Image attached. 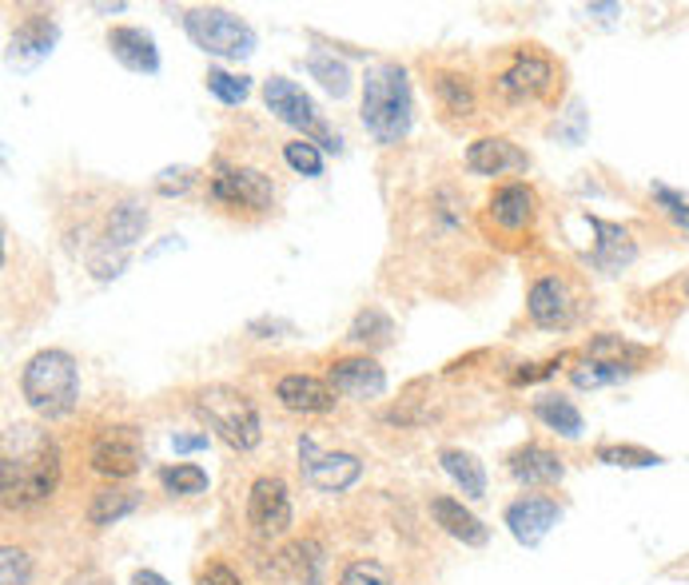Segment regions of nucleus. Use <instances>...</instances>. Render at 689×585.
I'll return each mask as SVG.
<instances>
[{
	"instance_id": "34",
	"label": "nucleus",
	"mask_w": 689,
	"mask_h": 585,
	"mask_svg": "<svg viewBox=\"0 0 689 585\" xmlns=\"http://www.w3.org/2000/svg\"><path fill=\"white\" fill-rule=\"evenodd\" d=\"M598 462L618 466V470H645V466H662V454L645 451V446H598Z\"/></svg>"
},
{
	"instance_id": "13",
	"label": "nucleus",
	"mask_w": 689,
	"mask_h": 585,
	"mask_svg": "<svg viewBox=\"0 0 689 585\" xmlns=\"http://www.w3.org/2000/svg\"><path fill=\"white\" fill-rule=\"evenodd\" d=\"M554 80V64L543 57V52H519L510 60V68L495 80V88L507 96V100H534L550 88Z\"/></svg>"
},
{
	"instance_id": "17",
	"label": "nucleus",
	"mask_w": 689,
	"mask_h": 585,
	"mask_svg": "<svg viewBox=\"0 0 689 585\" xmlns=\"http://www.w3.org/2000/svg\"><path fill=\"white\" fill-rule=\"evenodd\" d=\"M590 227H594V236H598V243H594V251H590V263H594L598 271L618 275V271H626L633 260H638V243H633L630 231H626L621 224L590 219Z\"/></svg>"
},
{
	"instance_id": "14",
	"label": "nucleus",
	"mask_w": 689,
	"mask_h": 585,
	"mask_svg": "<svg viewBox=\"0 0 689 585\" xmlns=\"http://www.w3.org/2000/svg\"><path fill=\"white\" fill-rule=\"evenodd\" d=\"M328 383L335 394H347V398H379L387 391V374L383 367L367 355H355V359H335L328 371Z\"/></svg>"
},
{
	"instance_id": "26",
	"label": "nucleus",
	"mask_w": 689,
	"mask_h": 585,
	"mask_svg": "<svg viewBox=\"0 0 689 585\" xmlns=\"http://www.w3.org/2000/svg\"><path fill=\"white\" fill-rule=\"evenodd\" d=\"M534 415L543 418L550 430H558L562 439H582V430H586L582 410H578L570 398H562V394H543V398L534 403Z\"/></svg>"
},
{
	"instance_id": "4",
	"label": "nucleus",
	"mask_w": 689,
	"mask_h": 585,
	"mask_svg": "<svg viewBox=\"0 0 689 585\" xmlns=\"http://www.w3.org/2000/svg\"><path fill=\"white\" fill-rule=\"evenodd\" d=\"M195 410L231 451H256L260 446V410L236 386H207V391H200Z\"/></svg>"
},
{
	"instance_id": "1",
	"label": "nucleus",
	"mask_w": 689,
	"mask_h": 585,
	"mask_svg": "<svg viewBox=\"0 0 689 585\" xmlns=\"http://www.w3.org/2000/svg\"><path fill=\"white\" fill-rule=\"evenodd\" d=\"M60 486V446L40 427L12 422L0 439V494L4 506L24 510L57 494Z\"/></svg>"
},
{
	"instance_id": "20",
	"label": "nucleus",
	"mask_w": 689,
	"mask_h": 585,
	"mask_svg": "<svg viewBox=\"0 0 689 585\" xmlns=\"http://www.w3.org/2000/svg\"><path fill=\"white\" fill-rule=\"evenodd\" d=\"M490 219H495V227L510 231V236L526 231L534 219V192L526 183H502V188H495V195H490Z\"/></svg>"
},
{
	"instance_id": "42",
	"label": "nucleus",
	"mask_w": 689,
	"mask_h": 585,
	"mask_svg": "<svg viewBox=\"0 0 689 585\" xmlns=\"http://www.w3.org/2000/svg\"><path fill=\"white\" fill-rule=\"evenodd\" d=\"M171 451H176V454L207 451V434H176V439H171Z\"/></svg>"
},
{
	"instance_id": "5",
	"label": "nucleus",
	"mask_w": 689,
	"mask_h": 585,
	"mask_svg": "<svg viewBox=\"0 0 689 585\" xmlns=\"http://www.w3.org/2000/svg\"><path fill=\"white\" fill-rule=\"evenodd\" d=\"M183 33L192 36L195 48L219 60H248L256 52V33L248 21H239L227 9H188L183 12Z\"/></svg>"
},
{
	"instance_id": "31",
	"label": "nucleus",
	"mask_w": 689,
	"mask_h": 585,
	"mask_svg": "<svg viewBox=\"0 0 689 585\" xmlns=\"http://www.w3.org/2000/svg\"><path fill=\"white\" fill-rule=\"evenodd\" d=\"M159 486H164L168 494L195 498L207 490V470H200L195 462H176V466H164V470H159Z\"/></svg>"
},
{
	"instance_id": "25",
	"label": "nucleus",
	"mask_w": 689,
	"mask_h": 585,
	"mask_svg": "<svg viewBox=\"0 0 689 585\" xmlns=\"http://www.w3.org/2000/svg\"><path fill=\"white\" fill-rule=\"evenodd\" d=\"M439 462H442V470H447V478H451L466 498H486V470H483V462H478L475 454L442 451Z\"/></svg>"
},
{
	"instance_id": "21",
	"label": "nucleus",
	"mask_w": 689,
	"mask_h": 585,
	"mask_svg": "<svg viewBox=\"0 0 689 585\" xmlns=\"http://www.w3.org/2000/svg\"><path fill=\"white\" fill-rule=\"evenodd\" d=\"M147 231V207L140 200H120L108 212V224H104V248L120 251V255H128V251L136 248V239H144Z\"/></svg>"
},
{
	"instance_id": "22",
	"label": "nucleus",
	"mask_w": 689,
	"mask_h": 585,
	"mask_svg": "<svg viewBox=\"0 0 689 585\" xmlns=\"http://www.w3.org/2000/svg\"><path fill=\"white\" fill-rule=\"evenodd\" d=\"M430 518L435 526H442V534H451L463 546H486V526L459 502V498H430Z\"/></svg>"
},
{
	"instance_id": "37",
	"label": "nucleus",
	"mask_w": 689,
	"mask_h": 585,
	"mask_svg": "<svg viewBox=\"0 0 689 585\" xmlns=\"http://www.w3.org/2000/svg\"><path fill=\"white\" fill-rule=\"evenodd\" d=\"M650 192H654V203H657V207H662V212H666L669 219H674V224L686 227V231H689V200H686V195H678L674 188H666V183H654Z\"/></svg>"
},
{
	"instance_id": "39",
	"label": "nucleus",
	"mask_w": 689,
	"mask_h": 585,
	"mask_svg": "<svg viewBox=\"0 0 689 585\" xmlns=\"http://www.w3.org/2000/svg\"><path fill=\"white\" fill-rule=\"evenodd\" d=\"M195 183V168H164L156 176V192L159 195H183Z\"/></svg>"
},
{
	"instance_id": "18",
	"label": "nucleus",
	"mask_w": 689,
	"mask_h": 585,
	"mask_svg": "<svg viewBox=\"0 0 689 585\" xmlns=\"http://www.w3.org/2000/svg\"><path fill=\"white\" fill-rule=\"evenodd\" d=\"M108 48H112V57L128 68V72H159V48H156V36L144 33V28H132V24H120L108 33Z\"/></svg>"
},
{
	"instance_id": "33",
	"label": "nucleus",
	"mask_w": 689,
	"mask_h": 585,
	"mask_svg": "<svg viewBox=\"0 0 689 585\" xmlns=\"http://www.w3.org/2000/svg\"><path fill=\"white\" fill-rule=\"evenodd\" d=\"M283 159H287V168L307 176V180H319V176H323V152H319V144H311V140L283 144Z\"/></svg>"
},
{
	"instance_id": "10",
	"label": "nucleus",
	"mask_w": 689,
	"mask_h": 585,
	"mask_svg": "<svg viewBox=\"0 0 689 585\" xmlns=\"http://www.w3.org/2000/svg\"><path fill=\"white\" fill-rule=\"evenodd\" d=\"M248 522L260 538H280L292 529V494L283 478H256L248 494Z\"/></svg>"
},
{
	"instance_id": "36",
	"label": "nucleus",
	"mask_w": 689,
	"mask_h": 585,
	"mask_svg": "<svg viewBox=\"0 0 689 585\" xmlns=\"http://www.w3.org/2000/svg\"><path fill=\"white\" fill-rule=\"evenodd\" d=\"M0 585H33V562L16 546L0 550Z\"/></svg>"
},
{
	"instance_id": "40",
	"label": "nucleus",
	"mask_w": 689,
	"mask_h": 585,
	"mask_svg": "<svg viewBox=\"0 0 689 585\" xmlns=\"http://www.w3.org/2000/svg\"><path fill=\"white\" fill-rule=\"evenodd\" d=\"M558 362H566V355H558V359H550V362H531V367H519V371L510 374V379H514V383H543V379H550L554 371H558Z\"/></svg>"
},
{
	"instance_id": "7",
	"label": "nucleus",
	"mask_w": 689,
	"mask_h": 585,
	"mask_svg": "<svg viewBox=\"0 0 689 585\" xmlns=\"http://www.w3.org/2000/svg\"><path fill=\"white\" fill-rule=\"evenodd\" d=\"M212 200L227 203V207H251V212H263L272 207L275 200V183L268 171L248 168V164H215L212 171Z\"/></svg>"
},
{
	"instance_id": "23",
	"label": "nucleus",
	"mask_w": 689,
	"mask_h": 585,
	"mask_svg": "<svg viewBox=\"0 0 689 585\" xmlns=\"http://www.w3.org/2000/svg\"><path fill=\"white\" fill-rule=\"evenodd\" d=\"M510 474H514L522 486H554V482H562L566 466L554 451L531 442V446H522V451L510 454Z\"/></svg>"
},
{
	"instance_id": "30",
	"label": "nucleus",
	"mask_w": 689,
	"mask_h": 585,
	"mask_svg": "<svg viewBox=\"0 0 689 585\" xmlns=\"http://www.w3.org/2000/svg\"><path fill=\"white\" fill-rule=\"evenodd\" d=\"M435 96L451 116H475V92L459 72H439L435 76Z\"/></svg>"
},
{
	"instance_id": "11",
	"label": "nucleus",
	"mask_w": 689,
	"mask_h": 585,
	"mask_svg": "<svg viewBox=\"0 0 689 585\" xmlns=\"http://www.w3.org/2000/svg\"><path fill=\"white\" fill-rule=\"evenodd\" d=\"M526 311L538 326L546 331H562V326L574 323V291L570 283L558 279V275H543V279L531 283L526 291Z\"/></svg>"
},
{
	"instance_id": "43",
	"label": "nucleus",
	"mask_w": 689,
	"mask_h": 585,
	"mask_svg": "<svg viewBox=\"0 0 689 585\" xmlns=\"http://www.w3.org/2000/svg\"><path fill=\"white\" fill-rule=\"evenodd\" d=\"M132 585H171V582H168V577H159L156 570H136Z\"/></svg>"
},
{
	"instance_id": "35",
	"label": "nucleus",
	"mask_w": 689,
	"mask_h": 585,
	"mask_svg": "<svg viewBox=\"0 0 689 585\" xmlns=\"http://www.w3.org/2000/svg\"><path fill=\"white\" fill-rule=\"evenodd\" d=\"M204 84L219 104H243L251 96V80L248 76H231V72H224V68H212Z\"/></svg>"
},
{
	"instance_id": "12",
	"label": "nucleus",
	"mask_w": 689,
	"mask_h": 585,
	"mask_svg": "<svg viewBox=\"0 0 689 585\" xmlns=\"http://www.w3.org/2000/svg\"><path fill=\"white\" fill-rule=\"evenodd\" d=\"M558 518H562L558 502L543 494H526L507 506V526L510 534H514V541H522V546H538V541L558 526Z\"/></svg>"
},
{
	"instance_id": "16",
	"label": "nucleus",
	"mask_w": 689,
	"mask_h": 585,
	"mask_svg": "<svg viewBox=\"0 0 689 585\" xmlns=\"http://www.w3.org/2000/svg\"><path fill=\"white\" fill-rule=\"evenodd\" d=\"M275 398L295 415H328V410H335V391L316 374H283L275 383Z\"/></svg>"
},
{
	"instance_id": "3",
	"label": "nucleus",
	"mask_w": 689,
	"mask_h": 585,
	"mask_svg": "<svg viewBox=\"0 0 689 585\" xmlns=\"http://www.w3.org/2000/svg\"><path fill=\"white\" fill-rule=\"evenodd\" d=\"M21 394L40 418H69L80 398V371L69 350H40L24 362Z\"/></svg>"
},
{
	"instance_id": "24",
	"label": "nucleus",
	"mask_w": 689,
	"mask_h": 585,
	"mask_svg": "<svg viewBox=\"0 0 689 585\" xmlns=\"http://www.w3.org/2000/svg\"><path fill=\"white\" fill-rule=\"evenodd\" d=\"M280 565H283V574L295 577V582L319 585V582H323V570H328V553H323V546H319V541L299 538V541H292V546L280 553Z\"/></svg>"
},
{
	"instance_id": "29",
	"label": "nucleus",
	"mask_w": 689,
	"mask_h": 585,
	"mask_svg": "<svg viewBox=\"0 0 689 585\" xmlns=\"http://www.w3.org/2000/svg\"><path fill=\"white\" fill-rule=\"evenodd\" d=\"M391 335H395V323L379 311V307H367V311H359L355 315V323H351L347 338L351 343H359V347H387L391 343Z\"/></svg>"
},
{
	"instance_id": "6",
	"label": "nucleus",
	"mask_w": 689,
	"mask_h": 585,
	"mask_svg": "<svg viewBox=\"0 0 689 585\" xmlns=\"http://www.w3.org/2000/svg\"><path fill=\"white\" fill-rule=\"evenodd\" d=\"M263 100H268V108L275 112V120H283L287 128H299L304 135H311V144L328 147V152H340V135L323 124L316 100H311L295 80H287V76L263 80Z\"/></svg>"
},
{
	"instance_id": "44",
	"label": "nucleus",
	"mask_w": 689,
	"mask_h": 585,
	"mask_svg": "<svg viewBox=\"0 0 689 585\" xmlns=\"http://www.w3.org/2000/svg\"><path fill=\"white\" fill-rule=\"evenodd\" d=\"M586 12H594V16H602V21H606V16H618V4H586Z\"/></svg>"
},
{
	"instance_id": "15",
	"label": "nucleus",
	"mask_w": 689,
	"mask_h": 585,
	"mask_svg": "<svg viewBox=\"0 0 689 585\" xmlns=\"http://www.w3.org/2000/svg\"><path fill=\"white\" fill-rule=\"evenodd\" d=\"M531 159L507 135H483L466 147V171L471 176H507V171H526Z\"/></svg>"
},
{
	"instance_id": "19",
	"label": "nucleus",
	"mask_w": 689,
	"mask_h": 585,
	"mask_svg": "<svg viewBox=\"0 0 689 585\" xmlns=\"http://www.w3.org/2000/svg\"><path fill=\"white\" fill-rule=\"evenodd\" d=\"M57 40H60L57 21H48V16H28V21H24L16 33H12L9 57L16 60L21 68H33V64H40L45 57H52Z\"/></svg>"
},
{
	"instance_id": "2",
	"label": "nucleus",
	"mask_w": 689,
	"mask_h": 585,
	"mask_svg": "<svg viewBox=\"0 0 689 585\" xmlns=\"http://www.w3.org/2000/svg\"><path fill=\"white\" fill-rule=\"evenodd\" d=\"M411 80L407 68L395 60L375 64L363 76V128L371 132L375 144L395 147L399 140H407L411 132Z\"/></svg>"
},
{
	"instance_id": "8",
	"label": "nucleus",
	"mask_w": 689,
	"mask_h": 585,
	"mask_svg": "<svg viewBox=\"0 0 689 585\" xmlns=\"http://www.w3.org/2000/svg\"><path fill=\"white\" fill-rule=\"evenodd\" d=\"M92 470L104 474V478H132L144 462V439H140L136 427H104L96 439H92L88 451Z\"/></svg>"
},
{
	"instance_id": "27",
	"label": "nucleus",
	"mask_w": 689,
	"mask_h": 585,
	"mask_svg": "<svg viewBox=\"0 0 689 585\" xmlns=\"http://www.w3.org/2000/svg\"><path fill=\"white\" fill-rule=\"evenodd\" d=\"M633 371H638V367H633V362H621V359H586L582 367L570 371V383L582 386V391H594V386L626 383Z\"/></svg>"
},
{
	"instance_id": "32",
	"label": "nucleus",
	"mask_w": 689,
	"mask_h": 585,
	"mask_svg": "<svg viewBox=\"0 0 689 585\" xmlns=\"http://www.w3.org/2000/svg\"><path fill=\"white\" fill-rule=\"evenodd\" d=\"M307 72L323 84V88L340 100V96H347L351 92V72H347V64L343 60H335L331 52H316V57H307Z\"/></svg>"
},
{
	"instance_id": "41",
	"label": "nucleus",
	"mask_w": 689,
	"mask_h": 585,
	"mask_svg": "<svg viewBox=\"0 0 689 585\" xmlns=\"http://www.w3.org/2000/svg\"><path fill=\"white\" fill-rule=\"evenodd\" d=\"M200 585H243V577H239L236 570H231V565L212 562V565L204 570V574H200Z\"/></svg>"
},
{
	"instance_id": "28",
	"label": "nucleus",
	"mask_w": 689,
	"mask_h": 585,
	"mask_svg": "<svg viewBox=\"0 0 689 585\" xmlns=\"http://www.w3.org/2000/svg\"><path fill=\"white\" fill-rule=\"evenodd\" d=\"M136 506H140L136 490H116V486H108V490H100V494L92 498L88 522L92 526H116V522L128 518Z\"/></svg>"
},
{
	"instance_id": "38",
	"label": "nucleus",
	"mask_w": 689,
	"mask_h": 585,
	"mask_svg": "<svg viewBox=\"0 0 689 585\" xmlns=\"http://www.w3.org/2000/svg\"><path fill=\"white\" fill-rule=\"evenodd\" d=\"M340 585H391V577L379 562H351Z\"/></svg>"
},
{
	"instance_id": "9",
	"label": "nucleus",
	"mask_w": 689,
	"mask_h": 585,
	"mask_svg": "<svg viewBox=\"0 0 689 585\" xmlns=\"http://www.w3.org/2000/svg\"><path fill=\"white\" fill-rule=\"evenodd\" d=\"M299 466H304L307 482L316 486V490H323V494H343L347 486L359 482V474H363V462L355 458V454L347 451L323 454L311 434L299 439Z\"/></svg>"
}]
</instances>
